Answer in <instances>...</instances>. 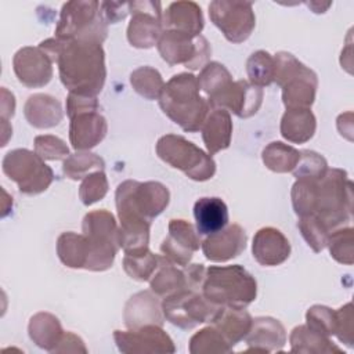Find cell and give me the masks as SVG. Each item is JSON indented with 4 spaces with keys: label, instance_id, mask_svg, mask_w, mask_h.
<instances>
[{
    "label": "cell",
    "instance_id": "db71d44e",
    "mask_svg": "<svg viewBox=\"0 0 354 354\" xmlns=\"http://www.w3.org/2000/svg\"><path fill=\"white\" fill-rule=\"evenodd\" d=\"M330 4L332 3H325V4H319L318 1H310V3H307V6L314 11V12H317V14H319V12H325L329 7H330Z\"/></svg>",
    "mask_w": 354,
    "mask_h": 354
},
{
    "label": "cell",
    "instance_id": "836d02e7",
    "mask_svg": "<svg viewBox=\"0 0 354 354\" xmlns=\"http://www.w3.org/2000/svg\"><path fill=\"white\" fill-rule=\"evenodd\" d=\"M264 165L275 173L293 171L300 160V151L281 141L270 142L261 153Z\"/></svg>",
    "mask_w": 354,
    "mask_h": 354
},
{
    "label": "cell",
    "instance_id": "ab89813d",
    "mask_svg": "<svg viewBox=\"0 0 354 354\" xmlns=\"http://www.w3.org/2000/svg\"><path fill=\"white\" fill-rule=\"evenodd\" d=\"M246 72L253 86H270L274 82V57L264 50L253 53L246 61Z\"/></svg>",
    "mask_w": 354,
    "mask_h": 354
},
{
    "label": "cell",
    "instance_id": "bcb514c9",
    "mask_svg": "<svg viewBox=\"0 0 354 354\" xmlns=\"http://www.w3.org/2000/svg\"><path fill=\"white\" fill-rule=\"evenodd\" d=\"M35 152L43 160H65L69 156V149L65 141L51 134L37 136L35 138Z\"/></svg>",
    "mask_w": 354,
    "mask_h": 354
},
{
    "label": "cell",
    "instance_id": "60d3db41",
    "mask_svg": "<svg viewBox=\"0 0 354 354\" xmlns=\"http://www.w3.org/2000/svg\"><path fill=\"white\" fill-rule=\"evenodd\" d=\"M326 246L329 248L330 256L340 264H353V256H354V236H353V228L346 227L336 231H332L330 235H328Z\"/></svg>",
    "mask_w": 354,
    "mask_h": 354
},
{
    "label": "cell",
    "instance_id": "d4e9b609",
    "mask_svg": "<svg viewBox=\"0 0 354 354\" xmlns=\"http://www.w3.org/2000/svg\"><path fill=\"white\" fill-rule=\"evenodd\" d=\"M201 131L209 155H214L223 149H227L232 136V122L230 112L221 108L212 109L205 123L202 124Z\"/></svg>",
    "mask_w": 354,
    "mask_h": 354
},
{
    "label": "cell",
    "instance_id": "f6af8a7d",
    "mask_svg": "<svg viewBox=\"0 0 354 354\" xmlns=\"http://www.w3.org/2000/svg\"><path fill=\"white\" fill-rule=\"evenodd\" d=\"M307 326L326 337L336 332V311L326 306H313L306 314Z\"/></svg>",
    "mask_w": 354,
    "mask_h": 354
},
{
    "label": "cell",
    "instance_id": "f1b7e54d",
    "mask_svg": "<svg viewBox=\"0 0 354 354\" xmlns=\"http://www.w3.org/2000/svg\"><path fill=\"white\" fill-rule=\"evenodd\" d=\"M28 332L33 343L50 353L55 350L65 333L62 330L59 319L50 313L35 314L29 321Z\"/></svg>",
    "mask_w": 354,
    "mask_h": 354
},
{
    "label": "cell",
    "instance_id": "3957f363",
    "mask_svg": "<svg viewBox=\"0 0 354 354\" xmlns=\"http://www.w3.org/2000/svg\"><path fill=\"white\" fill-rule=\"evenodd\" d=\"M115 199L120 224H149L167 207L170 194L158 181L126 180L118 185Z\"/></svg>",
    "mask_w": 354,
    "mask_h": 354
},
{
    "label": "cell",
    "instance_id": "9c48e42d",
    "mask_svg": "<svg viewBox=\"0 0 354 354\" xmlns=\"http://www.w3.org/2000/svg\"><path fill=\"white\" fill-rule=\"evenodd\" d=\"M221 307L188 288L166 296L162 301L165 318L181 329H192L205 322L212 324Z\"/></svg>",
    "mask_w": 354,
    "mask_h": 354
},
{
    "label": "cell",
    "instance_id": "ffe728a7",
    "mask_svg": "<svg viewBox=\"0 0 354 354\" xmlns=\"http://www.w3.org/2000/svg\"><path fill=\"white\" fill-rule=\"evenodd\" d=\"M123 318L129 329H137L144 325L162 326L165 315L156 295L149 290H142L127 300Z\"/></svg>",
    "mask_w": 354,
    "mask_h": 354
},
{
    "label": "cell",
    "instance_id": "ee69618b",
    "mask_svg": "<svg viewBox=\"0 0 354 354\" xmlns=\"http://www.w3.org/2000/svg\"><path fill=\"white\" fill-rule=\"evenodd\" d=\"M326 170H328V163L324 156H321L314 151L304 149V151H300V160L295 167L293 174L296 178L319 180L325 176Z\"/></svg>",
    "mask_w": 354,
    "mask_h": 354
},
{
    "label": "cell",
    "instance_id": "d6a6232c",
    "mask_svg": "<svg viewBox=\"0 0 354 354\" xmlns=\"http://www.w3.org/2000/svg\"><path fill=\"white\" fill-rule=\"evenodd\" d=\"M149 282H151L152 292L156 296H165V297L180 289L187 288L184 272L163 256H160L158 270L155 271Z\"/></svg>",
    "mask_w": 354,
    "mask_h": 354
},
{
    "label": "cell",
    "instance_id": "8d00e7d4",
    "mask_svg": "<svg viewBox=\"0 0 354 354\" xmlns=\"http://www.w3.org/2000/svg\"><path fill=\"white\" fill-rule=\"evenodd\" d=\"M105 162L98 155L90 151H76L64 160V174L71 180H82L91 170H104Z\"/></svg>",
    "mask_w": 354,
    "mask_h": 354
},
{
    "label": "cell",
    "instance_id": "2e32d148",
    "mask_svg": "<svg viewBox=\"0 0 354 354\" xmlns=\"http://www.w3.org/2000/svg\"><path fill=\"white\" fill-rule=\"evenodd\" d=\"M12 68L18 80L30 88L46 86L53 77V62L37 47H22L12 58Z\"/></svg>",
    "mask_w": 354,
    "mask_h": 354
},
{
    "label": "cell",
    "instance_id": "8992f818",
    "mask_svg": "<svg viewBox=\"0 0 354 354\" xmlns=\"http://www.w3.org/2000/svg\"><path fill=\"white\" fill-rule=\"evenodd\" d=\"M106 22L100 12V3L68 1L62 6L55 28V37L62 40H84L101 43L106 39Z\"/></svg>",
    "mask_w": 354,
    "mask_h": 354
},
{
    "label": "cell",
    "instance_id": "4dcf8cb0",
    "mask_svg": "<svg viewBox=\"0 0 354 354\" xmlns=\"http://www.w3.org/2000/svg\"><path fill=\"white\" fill-rule=\"evenodd\" d=\"M83 234L97 242L119 246V227L113 214L105 209L93 210L83 218Z\"/></svg>",
    "mask_w": 354,
    "mask_h": 354
},
{
    "label": "cell",
    "instance_id": "ba28073f",
    "mask_svg": "<svg viewBox=\"0 0 354 354\" xmlns=\"http://www.w3.org/2000/svg\"><path fill=\"white\" fill-rule=\"evenodd\" d=\"M1 169L10 180L17 183L19 192L25 195L41 194L54 180L53 169L36 152L25 148L7 152Z\"/></svg>",
    "mask_w": 354,
    "mask_h": 354
},
{
    "label": "cell",
    "instance_id": "f907efd6",
    "mask_svg": "<svg viewBox=\"0 0 354 354\" xmlns=\"http://www.w3.org/2000/svg\"><path fill=\"white\" fill-rule=\"evenodd\" d=\"M205 274H206V268L203 267V264H191V266H188V268L184 271L187 288L192 289V290H195L198 288H202Z\"/></svg>",
    "mask_w": 354,
    "mask_h": 354
},
{
    "label": "cell",
    "instance_id": "5b68a950",
    "mask_svg": "<svg viewBox=\"0 0 354 354\" xmlns=\"http://www.w3.org/2000/svg\"><path fill=\"white\" fill-rule=\"evenodd\" d=\"M353 213V183L342 169H328L315 183L313 212L330 231L350 221Z\"/></svg>",
    "mask_w": 354,
    "mask_h": 354
},
{
    "label": "cell",
    "instance_id": "ac0fdd59",
    "mask_svg": "<svg viewBox=\"0 0 354 354\" xmlns=\"http://www.w3.org/2000/svg\"><path fill=\"white\" fill-rule=\"evenodd\" d=\"M252 252L259 264L274 267L288 260L290 254V243L279 230L264 227L254 234Z\"/></svg>",
    "mask_w": 354,
    "mask_h": 354
},
{
    "label": "cell",
    "instance_id": "b9f144b4",
    "mask_svg": "<svg viewBox=\"0 0 354 354\" xmlns=\"http://www.w3.org/2000/svg\"><path fill=\"white\" fill-rule=\"evenodd\" d=\"M297 228L300 230L307 245L315 253H319L326 246V239L330 231L315 216L300 217L297 221Z\"/></svg>",
    "mask_w": 354,
    "mask_h": 354
},
{
    "label": "cell",
    "instance_id": "603a6c76",
    "mask_svg": "<svg viewBox=\"0 0 354 354\" xmlns=\"http://www.w3.org/2000/svg\"><path fill=\"white\" fill-rule=\"evenodd\" d=\"M317 87L318 79L315 72L303 65L300 71L282 86V102L286 109L310 108L315 100Z\"/></svg>",
    "mask_w": 354,
    "mask_h": 354
},
{
    "label": "cell",
    "instance_id": "5bb4252c",
    "mask_svg": "<svg viewBox=\"0 0 354 354\" xmlns=\"http://www.w3.org/2000/svg\"><path fill=\"white\" fill-rule=\"evenodd\" d=\"M115 343L119 351L131 353H174L171 337L159 325H144L137 329L115 330Z\"/></svg>",
    "mask_w": 354,
    "mask_h": 354
},
{
    "label": "cell",
    "instance_id": "277c9868",
    "mask_svg": "<svg viewBox=\"0 0 354 354\" xmlns=\"http://www.w3.org/2000/svg\"><path fill=\"white\" fill-rule=\"evenodd\" d=\"M202 295L217 306L245 308L256 299L257 283L239 264L210 266L206 268Z\"/></svg>",
    "mask_w": 354,
    "mask_h": 354
},
{
    "label": "cell",
    "instance_id": "816d5d0a",
    "mask_svg": "<svg viewBox=\"0 0 354 354\" xmlns=\"http://www.w3.org/2000/svg\"><path fill=\"white\" fill-rule=\"evenodd\" d=\"M69 353V351H82V353H86V347L83 344V340L76 336L75 333L72 332H66L64 333L59 344L55 347V350L53 353Z\"/></svg>",
    "mask_w": 354,
    "mask_h": 354
},
{
    "label": "cell",
    "instance_id": "f5cc1de1",
    "mask_svg": "<svg viewBox=\"0 0 354 354\" xmlns=\"http://www.w3.org/2000/svg\"><path fill=\"white\" fill-rule=\"evenodd\" d=\"M14 111H15L14 94L10 93L6 87H1V104H0L1 122H8V119L14 116Z\"/></svg>",
    "mask_w": 354,
    "mask_h": 354
},
{
    "label": "cell",
    "instance_id": "83f0119b",
    "mask_svg": "<svg viewBox=\"0 0 354 354\" xmlns=\"http://www.w3.org/2000/svg\"><path fill=\"white\" fill-rule=\"evenodd\" d=\"M317 120L310 108L286 109L281 119V136L289 142L304 144L315 133Z\"/></svg>",
    "mask_w": 354,
    "mask_h": 354
},
{
    "label": "cell",
    "instance_id": "d590c367",
    "mask_svg": "<svg viewBox=\"0 0 354 354\" xmlns=\"http://www.w3.org/2000/svg\"><path fill=\"white\" fill-rule=\"evenodd\" d=\"M130 83L133 88L145 100H159V95L165 87V82L159 71L152 66H140L130 75Z\"/></svg>",
    "mask_w": 354,
    "mask_h": 354
},
{
    "label": "cell",
    "instance_id": "484cf974",
    "mask_svg": "<svg viewBox=\"0 0 354 354\" xmlns=\"http://www.w3.org/2000/svg\"><path fill=\"white\" fill-rule=\"evenodd\" d=\"M24 115L28 123L36 129H51L62 120L61 102L48 94L30 95L24 106Z\"/></svg>",
    "mask_w": 354,
    "mask_h": 354
},
{
    "label": "cell",
    "instance_id": "7a4b0ae2",
    "mask_svg": "<svg viewBox=\"0 0 354 354\" xmlns=\"http://www.w3.org/2000/svg\"><path fill=\"white\" fill-rule=\"evenodd\" d=\"M199 90L196 76L183 72L171 76L159 95L163 113L188 133L201 130L210 112V105Z\"/></svg>",
    "mask_w": 354,
    "mask_h": 354
},
{
    "label": "cell",
    "instance_id": "f546056e",
    "mask_svg": "<svg viewBox=\"0 0 354 354\" xmlns=\"http://www.w3.org/2000/svg\"><path fill=\"white\" fill-rule=\"evenodd\" d=\"M57 254L69 268H84L90 257V243L84 234L62 232L57 239Z\"/></svg>",
    "mask_w": 354,
    "mask_h": 354
},
{
    "label": "cell",
    "instance_id": "30bf717a",
    "mask_svg": "<svg viewBox=\"0 0 354 354\" xmlns=\"http://www.w3.org/2000/svg\"><path fill=\"white\" fill-rule=\"evenodd\" d=\"M156 46L162 59L169 65L183 64L191 71L203 68L212 54V47L202 35L194 37L176 30H163Z\"/></svg>",
    "mask_w": 354,
    "mask_h": 354
},
{
    "label": "cell",
    "instance_id": "f35d334b",
    "mask_svg": "<svg viewBox=\"0 0 354 354\" xmlns=\"http://www.w3.org/2000/svg\"><path fill=\"white\" fill-rule=\"evenodd\" d=\"M196 79L199 88L207 95V100L217 95L232 82L230 72L220 62H207Z\"/></svg>",
    "mask_w": 354,
    "mask_h": 354
},
{
    "label": "cell",
    "instance_id": "7dc6e473",
    "mask_svg": "<svg viewBox=\"0 0 354 354\" xmlns=\"http://www.w3.org/2000/svg\"><path fill=\"white\" fill-rule=\"evenodd\" d=\"M335 335L342 343L353 346V306L347 303L336 311V332Z\"/></svg>",
    "mask_w": 354,
    "mask_h": 354
},
{
    "label": "cell",
    "instance_id": "74e56055",
    "mask_svg": "<svg viewBox=\"0 0 354 354\" xmlns=\"http://www.w3.org/2000/svg\"><path fill=\"white\" fill-rule=\"evenodd\" d=\"M230 351H232V347L213 325L201 329L189 340L191 354H223Z\"/></svg>",
    "mask_w": 354,
    "mask_h": 354
},
{
    "label": "cell",
    "instance_id": "cb8c5ba5",
    "mask_svg": "<svg viewBox=\"0 0 354 354\" xmlns=\"http://www.w3.org/2000/svg\"><path fill=\"white\" fill-rule=\"evenodd\" d=\"M194 217L199 235H213L228 224V207L218 196L199 198L194 205Z\"/></svg>",
    "mask_w": 354,
    "mask_h": 354
},
{
    "label": "cell",
    "instance_id": "8fae6325",
    "mask_svg": "<svg viewBox=\"0 0 354 354\" xmlns=\"http://www.w3.org/2000/svg\"><path fill=\"white\" fill-rule=\"evenodd\" d=\"M209 17L231 43L245 41L256 25L250 1L214 0L209 4Z\"/></svg>",
    "mask_w": 354,
    "mask_h": 354
},
{
    "label": "cell",
    "instance_id": "44dd1931",
    "mask_svg": "<svg viewBox=\"0 0 354 354\" xmlns=\"http://www.w3.org/2000/svg\"><path fill=\"white\" fill-rule=\"evenodd\" d=\"M249 351L271 353L281 350L286 343L283 325L271 317H257L252 319V326L245 337Z\"/></svg>",
    "mask_w": 354,
    "mask_h": 354
},
{
    "label": "cell",
    "instance_id": "e575fe53",
    "mask_svg": "<svg viewBox=\"0 0 354 354\" xmlns=\"http://www.w3.org/2000/svg\"><path fill=\"white\" fill-rule=\"evenodd\" d=\"M160 256L153 254L148 248L140 252L124 253L123 268L126 274L140 282L149 281L158 270Z\"/></svg>",
    "mask_w": 354,
    "mask_h": 354
},
{
    "label": "cell",
    "instance_id": "681fc988",
    "mask_svg": "<svg viewBox=\"0 0 354 354\" xmlns=\"http://www.w3.org/2000/svg\"><path fill=\"white\" fill-rule=\"evenodd\" d=\"M100 12L106 24H116L126 18L130 12V3H115V1H102L100 3Z\"/></svg>",
    "mask_w": 354,
    "mask_h": 354
},
{
    "label": "cell",
    "instance_id": "4316f807",
    "mask_svg": "<svg viewBox=\"0 0 354 354\" xmlns=\"http://www.w3.org/2000/svg\"><path fill=\"white\" fill-rule=\"evenodd\" d=\"M212 325L224 336L231 347L243 340L252 326V317L245 308L221 307Z\"/></svg>",
    "mask_w": 354,
    "mask_h": 354
},
{
    "label": "cell",
    "instance_id": "c3c4849f",
    "mask_svg": "<svg viewBox=\"0 0 354 354\" xmlns=\"http://www.w3.org/2000/svg\"><path fill=\"white\" fill-rule=\"evenodd\" d=\"M100 105L95 97H86V95H77L69 93L66 98V115L69 119H72L76 115L84 113V112H93L98 111Z\"/></svg>",
    "mask_w": 354,
    "mask_h": 354
},
{
    "label": "cell",
    "instance_id": "7402d4cb",
    "mask_svg": "<svg viewBox=\"0 0 354 354\" xmlns=\"http://www.w3.org/2000/svg\"><path fill=\"white\" fill-rule=\"evenodd\" d=\"M162 28L196 37L203 29L202 10L194 1H174L162 14Z\"/></svg>",
    "mask_w": 354,
    "mask_h": 354
},
{
    "label": "cell",
    "instance_id": "4fadbf2b",
    "mask_svg": "<svg viewBox=\"0 0 354 354\" xmlns=\"http://www.w3.org/2000/svg\"><path fill=\"white\" fill-rule=\"evenodd\" d=\"M210 108H221L232 112L238 118H250L257 113L263 102L261 87L253 86L246 80L231 82L217 95L207 100Z\"/></svg>",
    "mask_w": 354,
    "mask_h": 354
},
{
    "label": "cell",
    "instance_id": "1f68e13d",
    "mask_svg": "<svg viewBox=\"0 0 354 354\" xmlns=\"http://www.w3.org/2000/svg\"><path fill=\"white\" fill-rule=\"evenodd\" d=\"M290 350L295 353H340L342 350L335 346L329 337L319 335L310 329L307 325L296 326L290 336Z\"/></svg>",
    "mask_w": 354,
    "mask_h": 354
},
{
    "label": "cell",
    "instance_id": "52a82bcc",
    "mask_svg": "<svg viewBox=\"0 0 354 354\" xmlns=\"http://www.w3.org/2000/svg\"><path fill=\"white\" fill-rule=\"evenodd\" d=\"M158 156L174 169L181 170L195 181H206L216 173V162L212 155L202 151L183 136L166 134L156 142Z\"/></svg>",
    "mask_w": 354,
    "mask_h": 354
},
{
    "label": "cell",
    "instance_id": "e0dca14e",
    "mask_svg": "<svg viewBox=\"0 0 354 354\" xmlns=\"http://www.w3.org/2000/svg\"><path fill=\"white\" fill-rule=\"evenodd\" d=\"M246 239L245 230L238 224H231L206 236L201 248L207 260L223 263L239 256L246 248Z\"/></svg>",
    "mask_w": 354,
    "mask_h": 354
},
{
    "label": "cell",
    "instance_id": "7bdbcfd3",
    "mask_svg": "<svg viewBox=\"0 0 354 354\" xmlns=\"http://www.w3.org/2000/svg\"><path fill=\"white\" fill-rule=\"evenodd\" d=\"M108 192V180L102 170L86 176L79 187V198L83 205L90 206L101 201Z\"/></svg>",
    "mask_w": 354,
    "mask_h": 354
},
{
    "label": "cell",
    "instance_id": "6da1fadb",
    "mask_svg": "<svg viewBox=\"0 0 354 354\" xmlns=\"http://www.w3.org/2000/svg\"><path fill=\"white\" fill-rule=\"evenodd\" d=\"M41 50L58 65L59 79L72 94L97 97L105 77V53L101 43L84 40H43Z\"/></svg>",
    "mask_w": 354,
    "mask_h": 354
},
{
    "label": "cell",
    "instance_id": "7c38bea8",
    "mask_svg": "<svg viewBox=\"0 0 354 354\" xmlns=\"http://www.w3.org/2000/svg\"><path fill=\"white\" fill-rule=\"evenodd\" d=\"M131 21L127 26V40L133 47L151 48L158 44L162 28V4L159 1H130Z\"/></svg>",
    "mask_w": 354,
    "mask_h": 354
},
{
    "label": "cell",
    "instance_id": "9a60e30c",
    "mask_svg": "<svg viewBox=\"0 0 354 354\" xmlns=\"http://www.w3.org/2000/svg\"><path fill=\"white\" fill-rule=\"evenodd\" d=\"M201 245V235L191 223L173 218L169 223V235L163 239L160 252L170 263L187 267L194 252H196Z\"/></svg>",
    "mask_w": 354,
    "mask_h": 354
},
{
    "label": "cell",
    "instance_id": "d6986e66",
    "mask_svg": "<svg viewBox=\"0 0 354 354\" xmlns=\"http://www.w3.org/2000/svg\"><path fill=\"white\" fill-rule=\"evenodd\" d=\"M106 130V120L98 111L84 112L71 119L69 140L73 149L88 151L104 140Z\"/></svg>",
    "mask_w": 354,
    "mask_h": 354
}]
</instances>
